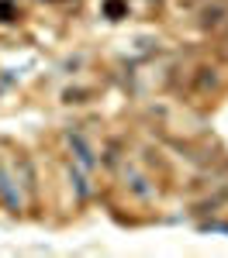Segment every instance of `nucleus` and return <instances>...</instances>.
<instances>
[{"label":"nucleus","instance_id":"1","mask_svg":"<svg viewBox=\"0 0 228 258\" xmlns=\"http://www.w3.org/2000/svg\"><path fill=\"white\" fill-rule=\"evenodd\" d=\"M0 203H4L11 214H21V210H24V197H21L18 176H14L7 165H0Z\"/></svg>","mask_w":228,"mask_h":258},{"label":"nucleus","instance_id":"2","mask_svg":"<svg viewBox=\"0 0 228 258\" xmlns=\"http://www.w3.org/2000/svg\"><path fill=\"white\" fill-rule=\"evenodd\" d=\"M66 145H69V155L76 159L80 169H97V152L80 131H66Z\"/></svg>","mask_w":228,"mask_h":258},{"label":"nucleus","instance_id":"3","mask_svg":"<svg viewBox=\"0 0 228 258\" xmlns=\"http://www.w3.org/2000/svg\"><path fill=\"white\" fill-rule=\"evenodd\" d=\"M124 179H128L124 186H128L139 200H152L156 197V182H149V176H142L139 169H124Z\"/></svg>","mask_w":228,"mask_h":258},{"label":"nucleus","instance_id":"4","mask_svg":"<svg viewBox=\"0 0 228 258\" xmlns=\"http://www.w3.org/2000/svg\"><path fill=\"white\" fill-rule=\"evenodd\" d=\"M69 186H73V193H76V203H86V200L94 197V186H90V179L83 176L80 165H69Z\"/></svg>","mask_w":228,"mask_h":258}]
</instances>
